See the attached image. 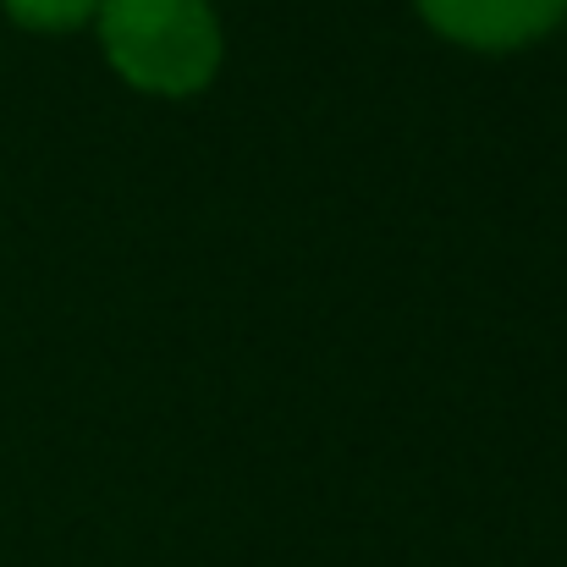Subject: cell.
<instances>
[{"label":"cell","mask_w":567,"mask_h":567,"mask_svg":"<svg viewBox=\"0 0 567 567\" xmlns=\"http://www.w3.org/2000/svg\"><path fill=\"white\" fill-rule=\"evenodd\" d=\"M419 6L446 39H463L480 50H507V44L540 39L567 11V0H419Z\"/></svg>","instance_id":"7a4b0ae2"},{"label":"cell","mask_w":567,"mask_h":567,"mask_svg":"<svg viewBox=\"0 0 567 567\" xmlns=\"http://www.w3.org/2000/svg\"><path fill=\"white\" fill-rule=\"evenodd\" d=\"M6 11L28 28H78L94 11V0H6Z\"/></svg>","instance_id":"3957f363"},{"label":"cell","mask_w":567,"mask_h":567,"mask_svg":"<svg viewBox=\"0 0 567 567\" xmlns=\"http://www.w3.org/2000/svg\"><path fill=\"white\" fill-rule=\"evenodd\" d=\"M100 33L111 66L150 94H193L220 61V28L204 0H105Z\"/></svg>","instance_id":"6da1fadb"}]
</instances>
